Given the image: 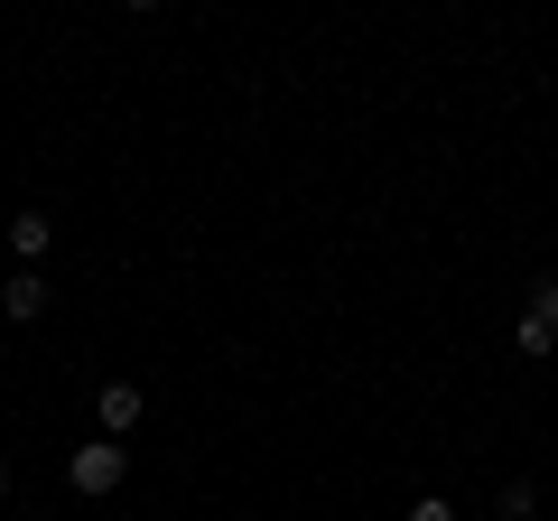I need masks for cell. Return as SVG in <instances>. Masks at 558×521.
Here are the masks:
<instances>
[{"instance_id": "5", "label": "cell", "mask_w": 558, "mask_h": 521, "mask_svg": "<svg viewBox=\"0 0 558 521\" xmlns=\"http://www.w3.org/2000/svg\"><path fill=\"white\" fill-rule=\"evenodd\" d=\"M0 242H10V252H20V270H28V260L57 242V223H47V215H20V223H0Z\"/></svg>"}, {"instance_id": "3", "label": "cell", "mask_w": 558, "mask_h": 521, "mask_svg": "<svg viewBox=\"0 0 558 521\" xmlns=\"http://www.w3.org/2000/svg\"><path fill=\"white\" fill-rule=\"evenodd\" d=\"M140 410H149V391H140V381H102V391H94L102 438H131V428H140Z\"/></svg>"}, {"instance_id": "1", "label": "cell", "mask_w": 558, "mask_h": 521, "mask_svg": "<svg viewBox=\"0 0 558 521\" xmlns=\"http://www.w3.org/2000/svg\"><path fill=\"white\" fill-rule=\"evenodd\" d=\"M121 475H131V457H121V438H84L75 457H65V484H75L84 502H102V494H121Z\"/></svg>"}, {"instance_id": "8", "label": "cell", "mask_w": 558, "mask_h": 521, "mask_svg": "<svg viewBox=\"0 0 558 521\" xmlns=\"http://www.w3.org/2000/svg\"><path fill=\"white\" fill-rule=\"evenodd\" d=\"M0 502H10V465H0Z\"/></svg>"}, {"instance_id": "2", "label": "cell", "mask_w": 558, "mask_h": 521, "mask_svg": "<svg viewBox=\"0 0 558 521\" xmlns=\"http://www.w3.org/2000/svg\"><path fill=\"white\" fill-rule=\"evenodd\" d=\"M512 344H521V354H539V363L558 354V280H539V289H531V307H521Z\"/></svg>"}, {"instance_id": "7", "label": "cell", "mask_w": 558, "mask_h": 521, "mask_svg": "<svg viewBox=\"0 0 558 521\" xmlns=\"http://www.w3.org/2000/svg\"><path fill=\"white\" fill-rule=\"evenodd\" d=\"M410 521H457V502H447V494H418V502H410Z\"/></svg>"}, {"instance_id": "6", "label": "cell", "mask_w": 558, "mask_h": 521, "mask_svg": "<svg viewBox=\"0 0 558 521\" xmlns=\"http://www.w3.org/2000/svg\"><path fill=\"white\" fill-rule=\"evenodd\" d=\"M539 512V484H502V521H531Z\"/></svg>"}, {"instance_id": "4", "label": "cell", "mask_w": 558, "mask_h": 521, "mask_svg": "<svg viewBox=\"0 0 558 521\" xmlns=\"http://www.w3.org/2000/svg\"><path fill=\"white\" fill-rule=\"evenodd\" d=\"M47 299H57V289H47L38 270H20V280L0 289V317H10V326H38V317H47Z\"/></svg>"}]
</instances>
